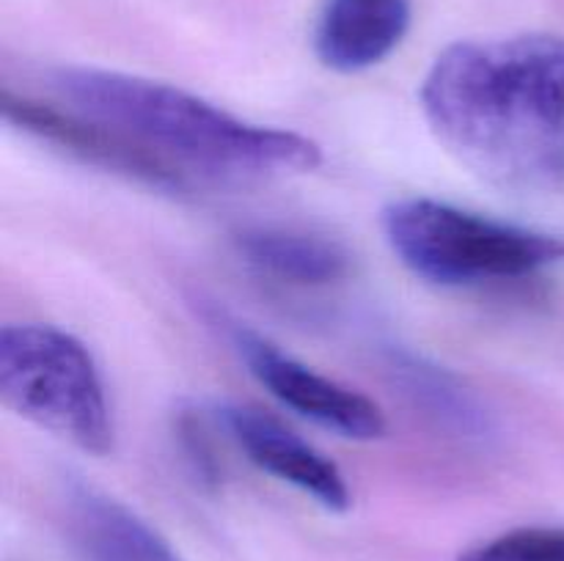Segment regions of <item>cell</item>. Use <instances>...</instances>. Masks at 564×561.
Segmentation results:
<instances>
[{
    "instance_id": "10",
    "label": "cell",
    "mask_w": 564,
    "mask_h": 561,
    "mask_svg": "<svg viewBox=\"0 0 564 561\" xmlns=\"http://www.w3.org/2000/svg\"><path fill=\"white\" fill-rule=\"evenodd\" d=\"M235 245L248 264L286 284L323 286L350 273V253L328 237L292 229H246Z\"/></svg>"
},
{
    "instance_id": "2",
    "label": "cell",
    "mask_w": 564,
    "mask_h": 561,
    "mask_svg": "<svg viewBox=\"0 0 564 561\" xmlns=\"http://www.w3.org/2000/svg\"><path fill=\"white\" fill-rule=\"evenodd\" d=\"M50 88L66 108L113 127L160 157L229 174H303L323 163L317 141L253 124L191 91L94 66H61Z\"/></svg>"
},
{
    "instance_id": "3",
    "label": "cell",
    "mask_w": 564,
    "mask_h": 561,
    "mask_svg": "<svg viewBox=\"0 0 564 561\" xmlns=\"http://www.w3.org/2000/svg\"><path fill=\"white\" fill-rule=\"evenodd\" d=\"M394 256L438 286L516 280L564 262V240L549 231L485 218L435 198H402L383 209Z\"/></svg>"
},
{
    "instance_id": "13",
    "label": "cell",
    "mask_w": 564,
    "mask_h": 561,
    "mask_svg": "<svg viewBox=\"0 0 564 561\" xmlns=\"http://www.w3.org/2000/svg\"><path fill=\"white\" fill-rule=\"evenodd\" d=\"M182 446L187 451V460L196 468V473L207 482H215L218 479V460L213 457V449H209L207 438H204V427L196 421V418H182L180 424Z\"/></svg>"
},
{
    "instance_id": "4",
    "label": "cell",
    "mask_w": 564,
    "mask_h": 561,
    "mask_svg": "<svg viewBox=\"0 0 564 561\" xmlns=\"http://www.w3.org/2000/svg\"><path fill=\"white\" fill-rule=\"evenodd\" d=\"M0 399L86 454L113 451V416L97 361L77 336L55 324L20 322L0 330Z\"/></svg>"
},
{
    "instance_id": "11",
    "label": "cell",
    "mask_w": 564,
    "mask_h": 561,
    "mask_svg": "<svg viewBox=\"0 0 564 561\" xmlns=\"http://www.w3.org/2000/svg\"><path fill=\"white\" fill-rule=\"evenodd\" d=\"M394 372L402 377L408 394L427 407L430 416L466 435L488 432V418L479 410L477 402L455 383V377L441 372L438 366H427L419 358H400Z\"/></svg>"
},
{
    "instance_id": "6",
    "label": "cell",
    "mask_w": 564,
    "mask_h": 561,
    "mask_svg": "<svg viewBox=\"0 0 564 561\" xmlns=\"http://www.w3.org/2000/svg\"><path fill=\"white\" fill-rule=\"evenodd\" d=\"M0 108H3V119L9 124L20 127L39 141L64 148L66 154L83 160V163L99 165L110 174H121L127 179L158 187V190L185 187V176L171 165V160L160 157L152 148L141 146L132 138L116 132L113 127L99 124L77 110H61L11 91H3Z\"/></svg>"
},
{
    "instance_id": "12",
    "label": "cell",
    "mask_w": 564,
    "mask_h": 561,
    "mask_svg": "<svg viewBox=\"0 0 564 561\" xmlns=\"http://www.w3.org/2000/svg\"><path fill=\"white\" fill-rule=\"evenodd\" d=\"M460 561H564V528H516L474 544Z\"/></svg>"
},
{
    "instance_id": "5",
    "label": "cell",
    "mask_w": 564,
    "mask_h": 561,
    "mask_svg": "<svg viewBox=\"0 0 564 561\" xmlns=\"http://www.w3.org/2000/svg\"><path fill=\"white\" fill-rule=\"evenodd\" d=\"M229 339L257 383L297 416L347 440H378L389 429L378 402L339 380L325 377L246 324L231 322Z\"/></svg>"
},
{
    "instance_id": "7",
    "label": "cell",
    "mask_w": 564,
    "mask_h": 561,
    "mask_svg": "<svg viewBox=\"0 0 564 561\" xmlns=\"http://www.w3.org/2000/svg\"><path fill=\"white\" fill-rule=\"evenodd\" d=\"M218 424L259 471L312 495L325 509H350L352 495L339 465L279 418L251 405H224L218 407Z\"/></svg>"
},
{
    "instance_id": "9",
    "label": "cell",
    "mask_w": 564,
    "mask_h": 561,
    "mask_svg": "<svg viewBox=\"0 0 564 561\" xmlns=\"http://www.w3.org/2000/svg\"><path fill=\"white\" fill-rule=\"evenodd\" d=\"M411 28V0H325L314 50L334 72H364L389 58Z\"/></svg>"
},
{
    "instance_id": "8",
    "label": "cell",
    "mask_w": 564,
    "mask_h": 561,
    "mask_svg": "<svg viewBox=\"0 0 564 561\" xmlns=\"http://www.w3.org/2000/svg\"><path fill=\"white\" fill-rule=\"evenodd\" d=\"M64 531L75 561H182L135 509L86 482H66Z\"/></svg>"
},
{
    "instance_id": "1",
    "label": "cell",
    "mask_w": 564,
    "mask_h": 561,
    "mask_svg": "<svg viewBox=\"0 0 564 561\" xmlns=\"http://www.w3.org/2000/svg\"><path fill=\"white\" fill-rule=\"evenodd\" d=\"M419 97L438 141L488 182L527 190L564 179V36L452 44Z\"/></svg>"
}]
</instances>
